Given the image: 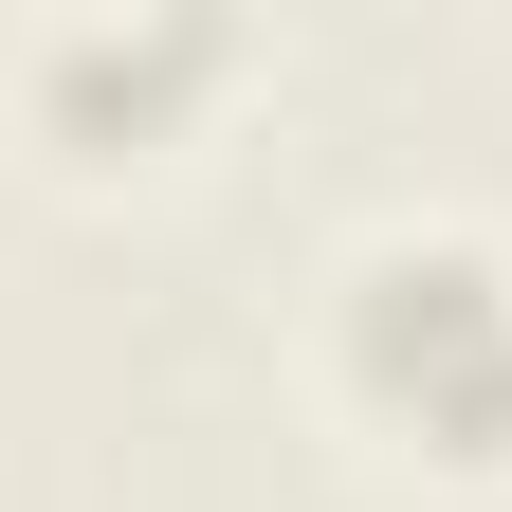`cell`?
<instances>
[{
    "mask_svg": "<svg viewBox=\"0 0 512 512\" xmlns=\"http://www.w3.org/2000/svg\"><path fill=\"white\" fill-rule=\"evenodd\" d=\"M348 384L439 458H512V256L494 238H366L348 256Z\"/></svg>",
    "mask_w": 512,
    "mask_h": 512,
    "instance_id": "1",
    "label": "cell"
},
{
    "mask_svg": "<svg viewBox=\"0 0 512 512\" xmlns=\"http://www.w3.org/2000/svg\"><path fill=\"white\" fill-rule=\"evenodd\" d=\"M220 55H238L220 19H128V37L74 19V37H37V110L74 128V147H147L183 92H220Z\"/></svg>",
    "mask_w": 512,
    "mask_h": 512,
    "instance_id": "2",
    "label": "cell"
}]
</instances>
